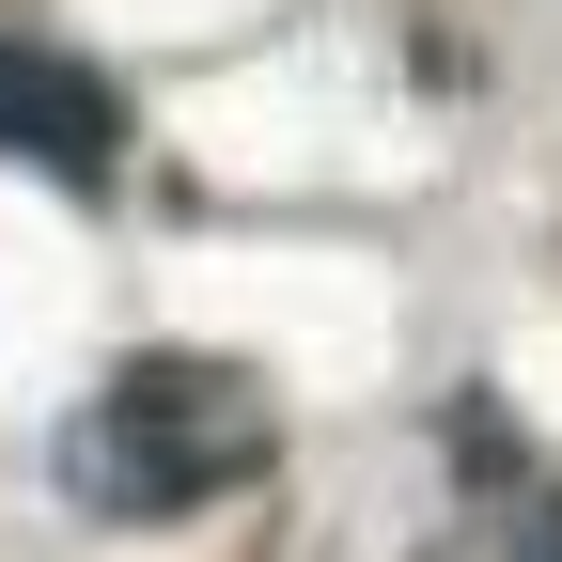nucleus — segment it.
<instances>
[{
	"instance_id": "nucleus-1",
	"label": "nucleus",
	"mask_w": 562,
	"mask_h": 562,
	"mask_svg": "<svg viewBox=\"0 0 562 562\" xmlns=\"http://www.w3.org/2000/svg\"><path fill=\"white\" fill-rule=\"evenodd\" d=\"M63 469H79L94 516H188V501H220V484L266 469V391L235 360H125L79 406Z\"/></svg>"
},
{
	"instance_id": "nucleus-2",
	"label": "nucleus",
	"mask_w": 562,
	"mask_h": 562,
	"mask_svg": "<svg viewBox=\"0 0 562 562\" xmlns=\"http://www.w3.org/2000/svg\"><path fill=\"white\" fill-rule=\"evenodd\" d=\"M0 157L47 172V188H110V157H125L110 79L63 63V47H32V32H0Z\"/></svg>"
},
{
	"instance_id": "nucleus-3",
	"label": "nucleus",
	"mask_w": 562,
	"mask_h": 562,
	"mask_svg": "<svg viewBox=\"0 0 562 562\" xmlns=\"http://www.w3.org/2000/svg\"><path fill=\"white\" fill-rule=\"evenodd\" d=\"M501 562H562V484H547L531 516H516V547H501Z\"/></svg>"
}]
</instances>
